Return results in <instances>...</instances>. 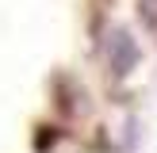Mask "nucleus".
<instances>
[{"label": "nucleus", "instance_id": "nucleus-1", "mask_svg": "<svg viewBox=\"0 0 157 153\" xmlns=\"http://www.w3.org/2000/svg\"><path fill=\"white\" fill-rule=\"evenodd\" d=\"M134 58H138L134 38H130L123 27H111V35H107V61H111V69L115 73H127V69L134 65Z\"/></svg>", "mask_w": 157, "mask_h": 153}, {"label": "nucleus", "instance_id": "nucleus-2", "mask_svg": "<svg viewBox=\"0 0 157 153\" xmlns=\"http://www.w3.org/2000/svg\"><path fill=\"white\" fill-rule=\"evenodd\" d=\"M146 8H150V15H153V23H157V0H146Z\"/></svg>", "mask_w": 157, "mask_h": 153}]
</instances>
